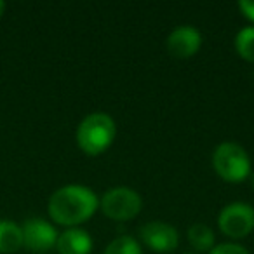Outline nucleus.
Wrapping results in <instances>:
<instances>
[{
  "mask_svg": "<svg viewBox=\"0 0 254 254\" xmlns=\"http://www.w3.org/2000/svg\"><path fill=\"white\" fill-rule=\"evenodd\" d=\"M99 200L96 193L82 185H68L56 190L49 198V216L63 226H77L96 212Z\"/></svg>",
  "mask_w": 254,
  "mask_h": 254,
  "instance_id": "f257e3e1",
  "label": "nucleus"
},
{
  "mask_svg": "<svg viewBox=\"0 0 254 254\" xmlns=\"http://www.w3.org/2000/svg\"><path fill=\"white\" fill-rule=\"evenodd\" d=\"M117 134L115 122L106 113H91L80 122L77 129V143L80 150L94 157L103 153L113 143Z\"/></svg>",
  "mask_w": 254,
  "mask_h": 254,
  "instance_id": "f03ea898",
  "label": "nucleus"
},
{
  "mask_svg": "<svg viewBox=\"0 0 254 254\" xmlns=\"http://www.w3.org/2000/svg\"><path fill=\"white\" fill-rule=\"evenodd\" d=\"M214 171L228 183H240L251 173V160L237 143H221L212 155Z\"/></svg>",
  "mask_w": 254,
  "mask_h": 254,
  "instance_id": "7ed1b4c3",
  "label": "nucleus"
},
{
  "mask_svg": "<svg viewBox=\"0 0 254 254\" xmlns=\"http://www.w3.org/2000/svg\"><path fill=\"white\" fill-rule=\"evenodd\" d=\"M141 197L131 188H112L101 198V211L113 221H127L141 211Z\"/></svg>",
  "mask_w": 254,
  "mask_h": 254,
  "instance_id": "20e7f679",
  "label": "nucleus"
},
{
  "mask_svg": "<svg viewBox=\"0 0 254 254\" xmlns=\"http://www.w3.org/2000/svg\"><path fill=\"white\" fill-rule=\"evenodd\" d=\"M218 225L232 239L247 237L254 230V207L244 202H233L221 211Z\"/></svg>",
  "mask_w": 254,
  "mask_h": 254,
  "instance_id": "39448f33",
  "label": "nucleus"
},
{
  "mask_svg": "<svg viewBox=\"0 0 254 254\" xmlns=\"http://www.w3.org/2000/svg\"><path fill=\"white\" fill-rule=\"evenodd\" d=\"M23 230V246H26L33 253H46L53 249L58 242V232L51 223L40 218H32L25 221Z\"/></svg>",
  "mask_w": 254,
  "mask_h": 254,
  "instance_id": "423d86ee",
  "label": "nucleus"
},
{
  "mask_svg": "<svg viewBox=\"0 0 254 254\" xmlns=\"http://www.w3.org/2000/svg\"><path fill=\"white\" fill-rule=\"evenodd\" d=\"M141 239L155 253H171L178 247V232L174 226L162 221H150L141 228Z\"/></svg>",
  "mask_w": 254,
  "mask_h": 254,
  "instance_id": "0eeeda50",
  "label": "nucleus"
},
{
  "mask_svg": "<svg viewBox=\"0 0 254 254\" xmlns=\"http://www.w3.org/2000/svg\"><path fill=\"white\" fill-rule=\"evenodd\" d=\"M202 46V35L193 26H178L167 39V51L171 56L187 60L191 58Z\"/></svg>",
  "mask_w": 254,
  "mask_h": 254,
  "instance_id": "6e6552de",
  "label": "nucleus"
},
{
  "mask_svg": "<svg viewBox=\"0 0 254 254\" xmlns=\"http://www.w3.org/2000/svg\"><path fill=\"white\" fill-rule=\"evenodd\" d=\"M56 247L60 254H91L92 239L85 230L70 228L58 237Z\"/></svg>",
  "mask_w": 254,
  "mask_h": 254,
  "instance_id": "1a4fd4ad",
  "label": "nucleus"
},
{
  "mask_svg": "<svg viewBox=\"0 0 254 254\" xmlns=\"http://www.w3.org/2000/svg\"><path fill=\"white\" fill-rule=\"evenodd\" d=\"M23 247V230L11 219H0V254H14Z\"/></svg>",
  "mask_w": 254,
  "mask_h": 254,
  "instance_id": "9d476101",
  "label": "nucleus"
},
{
  "mask_svg": "<svg viewBox=\"0 0 254 254\" xmlns=\"http://www.w3.org/2000/svg\"><path fill=\"white\" fill-rule=\"evenodd\" d=\"M188 240H190L191 247L197 251H211L214 246V232L204 223H195L188 230Z\"/></svg>",
  "mask_w": 254,
  "mask_h": 254,
  "instance_id": "9b49d317",
  "label": "nucleus"
},
{
  "mask_svg": "<svg viewBox=\"0 0 254 254\" xmlns=\"http://www.w3.org/2000/svg\"><path fill=\"white\" fill-rule=\"evenodd\" d=\"M235 47L244 60L254 63V26H246L237 33Z\"/></svg>",
  "mask_w": 254,
  "mask_h": 254,
  "instance_id": "f8f14e48",
  "label": "nucleus"
},
{
  "mask_svg": "<svg viewBox=\"0 0 254 254\" xmlns=\"http://www.w3.org/2000/svg\"><path fill=\"white\" fill-rule=\"evenodd\" d=\"M103 254H141V246L132 237L124 235L110 242Z\"/></svg>",
  "mask_w": 254,
  "mask_h": 254,
  "instance_id": "ddd939ff",
  "label": "nucleus"
},
{
  "mask_svg": "<svg viewBox=\"0 0 254 254\" xmlns=\"http://www.w3.org/2000/svg\"><path fill=\"white\" fill-rule=\"evenodd\" d=\"M209 254H249V251L239 244H219L212 247Z\"/></svg>",
  "mask_w": 254,
  "mask_h": 254,
  "instance_id": "4468645a",
  "label": "nucleus"
},
{
  "mask_svg": "<svg viewBox=\"0 0 254 254\" xmlns=\"http://www.w3.org/2000/svg\"><path fill=\"white\" fill-rule=\"evenodd\" d=\"M239 9L242 11V14L246 16L247 19L254 21V2H253V0H240Z\"/></svg>",
  "mask_w": 254,
  "mask_h": 254,
  "instance_id": "2eb2a0df",
  "label": "nucleus"
},
{
  "mask_svg": "<svg viewBox=\"0 0 254 254\" xmlns=\"http://www.w3.org/2000/svg\"><path fill=\"white\" fill-rule=\"evenodd\" d=\"M4 11H5V4L2 2V0H0V18L4 16Z\"/></svg>",
  "mask_w": 254,
  "mask_h": 254,
  "instance_id": "dca6fc26",
  "label": "nucleus"
}]
</instances>
